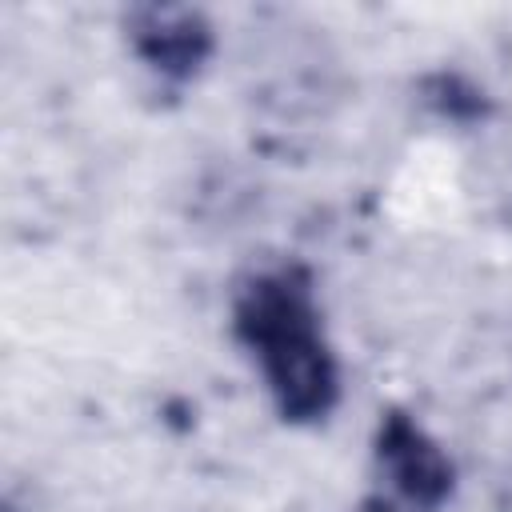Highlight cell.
Masks as SVG:
<instances>
[{
    "label": "cell",
    "instance_id": "obj_1",
    "mask_svg": "<svg viewBox=\"0 0 512 512\" xmlns=\"http://www.w3.org/2000/svg\"><path fill=\"white\" fill-rule=\"evenodd\" d=\"M232 324L240 344L260 364L284 420L308 424L332 412L340 376L304 268L280 264L244 280L232 304Z\"/></svg>",
    "mask_w": 512,
    "mask_h": 512
},
{
    "label": "cell",
    "instance_id": "obj_2",
    "mask_svg": "<svg viewBox=\"0 0 512 512\" xmlns=\"http://www.w3.org/2000/svg\"><path fill=\"white\" fill-rule=\"evenodd\" d=\"M452 492V464L440 444L404 412H388L372 452L364 512H436Z\"/></svg>",
    "mask_w": 512,
    "mask_h": 512
},
{
    "label": "cell",
    "instance_id": "obj_3",
    "mask_svg": "<svg viewBox=\"0 0 512 512\" xmlns=\"http://www.w3.org/2000/svg\"><path fill=\"white\" fill-rule=\"evenodd\" d=\"M132 44L156 72L184 80L204 64L212 32L192 8H140L132 16Z\"/></svg>",
    "mask_w": 512,
    "mask_h": 512
}]
</instances>
